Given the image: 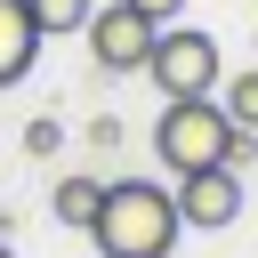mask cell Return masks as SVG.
Returning <instances> with one entry per match:
<instances>
[{"label": "cell", "mask_w": 258, "mask_h": 258, "mask_svg": "<svg viewBox=\"0 0 258 258\" xmlns=\"http://www.w3.org/2000/svg\"><path fill=\"white\" fill-rule=\"evenodd\" d=\"M177 234H185L177 194H169V185H153V177H121V185H105L97 226H89V242H97L105 258H169V250H177Z\"/></svg>", "instance_id": "6da1fadb"}, {"label": "cell", "mask_w": 258, "mask_h": 258, "mask_svg": "<svg viewBox=\"0 0 258 258\" xmlns=\"http://www.w3.org/2000/svg\"><path fill=\"white\" fill-rule=\"evenodd\" d=\"M226 137H234V121H226V105H218V97H169V105H161V121H153V153H161V169H169V177L226 161Z\"/></svg>", "instance_id": "7a4b0ae2"}, {"label": "cell", "mask_w": 258, "mask_h": 258, "mask_svg": "<svg viewBox=\"0 0 258 258\" xmlns=\"http://www.w3.org/2000/svg\"><path fill=\"white\" fill-rule=\"evenodd\" d=\"M145 81H153L161 97H218L226 56H218L210 32H194V24H161V32H153V56H145Z\"/></svg>", "instance_id": "3957f363"}, {"label": "cell", "mask_w": 258, "mask_h": 258, "mask_svg": "<svg viewBox=\"0 0 258 258\" xmlns=\"http://www.w3.org/2000/svg\"><path fill=\"white\" fill-rule=\"evenodd\" d=\"M153 16H137L129 0H113V8H97L89 24H81V40H89V56H97V73H145V56H153Z\"/></svg>", "instance_id": "277c9868"}, {"label": "cell", "mask_w": 258, "mask_h": 258, "mask_svg": "<svg viewBox=\"0 0 258 258\" xmlns=\"http://www.w3.org/2000/svg\"><path fill=\"white\" fill-rule=\"evenodd\" d=\"M169 194H177V218H185V226H202V234H218V226H234V218H242V169H226V161L185 169Z\"/></svg>", "instance_id": "5b68a950"}, {"label": "cell", "mask_w": 258, "mask_h": 258, "mask_svg": "<svg viewBox=\"0 0 258 258\" xmlns=\"http://www.w3.org/2000/svg\"><path fill=\"white\" fill-rule=\"evenodd\" d=\"M40 56V24H32V0H0V89H16Z\"/></svg>", "instance_id": "8992f818"}, {"label": "cell", "mask_w": 258, "mask_h": 258, "mask_svg": "<svg viewBox=\"0 0 258 258\" xmlns=\"http://www.w3.org/2000/svg\"><path fill=\"white\" fill-rule=\"evenodd\" d=\"M97 202H105V185H97V177H81V169H73V177H56V194H48L56 226H73V234H89V226H97Z\"/></svg>", "instance_id": "52a82bcc"}, {"label": "cell", "mask_w": 258, "mask_h": 258, "mask_svg": "<svg viewBox=\"0 0 258 258\" xmlns=\"http://www.w3.org/2000/svg\"><path fill=\"white\" fill-rule=\"evenodd\" d=\"M218 105H226L234 129H258V73H226L218 81Z\"/></svg>", "instance_id": "ba28073f"}, {"label": "cell", "mask_w": 258, "mask_h": 258, "mask_svg": "<svg viewBox=\"0 0 258 258\" xmlns=\"http://www.w3.org/2000/svg\"><path fill=\"white\" fill-rule=\"evenodd\" d=\"M97 16V0H32V24H40V40L48 32H81Z\"/></svg>", "instance_id": "9c48e42d"}, {"label": "cell", "mask_w": 258, "mask_h": 258, "mask_svg": "<svg viewBox=\"0 0 258 258\" xmlns=\"http://www.w3.org/2000/svg\"><path fill=\"white\" fill-rule=\"evenodd\" d=\"M56 145H64V121H48V113H40V121H24V153H32V161H48Z\"/></svg>", "instance_id": "30bf717a"}, {"label": "cell", "mask_w": 258, "mask_h": 258, "mask_svg": "<svg viewBox=\"0 0 258 258\" xmlns=\"http://www.w3.org/2000/svg\"><path fill=\"white\" fill-rule=\"evenodd\" d=\"M250 161H258V129H234L226 137V169H250Z\"/></svg>", "instance_id": "8fae6325"}, {"label": "cell", "mask_w": 258, "mask_h": 258, "mask_svg": "<svg viewBox=\"0 0 258 258\" xmlns=\"http://www.w3.org/2000/svg\"><path fill=\"white\" fill-rule=\"evenodd\" d=\"M129 8H137V16H153V24H177V8H185V0H129Z\"/></svg>", "instance_id": "7c38bea8"}, {"label": "cell", "mask_w": 258, "mask_h": 258, "mask_svg": "<svg viewBox=\"0 0 258 258\" xmlns=\"http://www.w3.org/2000/svg\"><path fill=\"white\" fill-rule=\"evenodd\" d=\"M0 234H8V202H0Z\"/></svg>", "instance_id": "4fadbf2b"}, {"label": "cell", "mask_w": 258, "mask_h": 258, "mask_svg": "<svg viewBox=\"0 0 258 258\" xmlns=\"http://www.w3.org/2000/svg\"><path fill=\"white\" fill-rule=\"evenodd\" d=\"M0 258H8V242H0Z\"/></svg>", "instance_id": "5bb4252c"}]
</instances>
